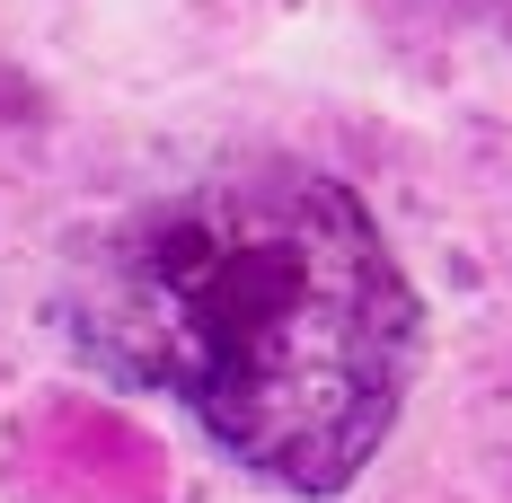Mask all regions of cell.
I'll return each mask as SVG.
<instances>
[{"mask_svg":"<svg viewBox=\"0 0 512 503\" xmlns=\"http://www.w3.org/2000/svg\"><path fill=\"white\" fill-rule=\"evenodd\" d=\"M98 380L168 398L274 495H345L424 362V301L371 203L292 159L212 168L115 212L53 283Z\"/></svg>","mask_w":512,"mask_h":503,"instance_id":"obj_1","label":"cell"},{"mask_svg":"<svg viewBox=\"0 0 512 503\" xmlns=\"http://www.w3.org/2000/svg\"><path fill=\"white\" fill-rule=\"evenodd\" d=\"M27 115H36V89H27V80H18V62L0 53V133H9V124H27Z\"/></svg>","mask_w":512,"mask_h":503,"instance_id":"obj_2","label":"cell"}]
</instances>
